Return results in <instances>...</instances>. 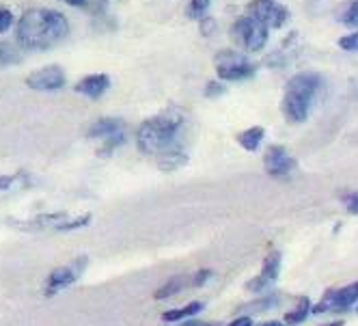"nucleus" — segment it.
Segmentation results:
<instances>
[{
  "label": "nucleus",
  "mask_w": 358,
  "mask_h": 326,
  "mask_svg": "<svg viewBox=\"0 0 358 326\" xmlns=\"http://www.w3.org/2000/svg\"><path fill=\"white\" fill-rule=\"evenodd\" d=\"M69 37V22L57 9H29L15 22V43L24 52H45Z\"/></svg>",
  "instance_id": "f257e3e1"
},
{
  "label": "nucleus",
  "mask_w": 358,
  "mask_h": 326,
  "mask_svg": "<svg viewBox=\"0 0 358 326\" xmlns=\"http://www.w3.org/2000/svg\"><path fill=\"white\" fill-rule=\"evenodd\" d=\"M186 115L179 108H166L160 115L145 119L136 130V147L143 156L160 158L175 149H182V132Z\"/></svg>",
  "instance_id": "f03ea898"
},
{
  "label": "nucleus",
  "mask_w": 358,
  "mask_h": 326,
  "mask_svg": "<svg viewBox=\"0 0 358 326\" xmlns=\"http://www.w3.org/2000/svg\"><path fill=\"white\" fill-rule=\"evenodd\" d=\"M322 89V78L313 71L296 73L285 85V95L280 102V111L289 123H304L309 119L315 95Z\"/></svg>",
  "instance_id": "7ed1b4c3"
},
{
  "label": "nucleus",
  "mask_w": 358,
  "mask_h": 326,
  "mask_svg": "<svg viewBox=\"0 0 358 326\" xmlns=\"http://www.w3.org/2000/svg\"><path fill=\"white\" fill-rule=\"evenodd\" d=\"M229 35H231L234 43L238 48H242L244 52H259V50H264L268 43L270 29L250 15H242L231 24Z\"/></svg>",
  "instance_id": "20e7f679"
},
{
  "label": "nucleus",
  "mask_w": 358,
  "mask_h": 326,
  "mask_svg": "<svg viewBox=\"0 0 358 326\" xmlns=\"http://www.w3.org/2000/svg\"><path fill=\"white\" fill-rule=\"evenodd\" d=\"M214 67L218 78L227 83L252 78L255 71H257V65L248 61V57H244L242 52H236V50H220L214 59Z\"/></svg>",
  "instance_id": "39448f33"
},
{
  "label": "nucleus",
  "mask_w": 358,
  "mask_h": 326,
  "mask_svg": "<svg viewBox=\"0 0 358 326\" xmlns=\"http://www.w3.org/2000/svg\"><path fill=\"white\" fill-rule=\"evenodd\" d=\"M87 257H78V260H73L71 264H65V266H59L55 268L52 272L48 274V279H45V288H43V294L45 296H55L59 294L61 290L73 285L76 281H78L83 277V272L87 268Z\"/></svg>",
  "instance_id": "423d86ee"
},
{
  "label": "nucleus",
  "mask_w": 358,
  "mask_h": 326,
  "mask_svg": "<svg viewBox=\"0 0 358 326\" xmlns=\"http://www.w3.org/2000/svg\"><path fill=\"white\" fill-rule=\"evenodd\" d=\"M246 15L262 22L268 29H280L289 17V11L276 0H250L246 5Z\"/></svg>",
  "instance_id": "0eeeda50"
},
{
  "label": "nucleus",
  "mask_w": 358,
  "mask_h": 326,
  "mask_svg": "<svg viewBox=\"0 0 358 326\" xmlns=\"http://www.w3.org/2000/svg\"><path fill=\"white\" fill-rule=\"evenodd\" d=\"M264 169L270 178L283 180V178H289L292 171L296 169V160L294 156H289V152L283 145H270L264 156Z\"/></svg>",
  "instance_id": "6e6552de"
},
{
  "label": "nucleus",
  "mask_w": 358,
  "mask_h": 326,
  "mask_svg": "<svg viewBox=\"0 0 358 326\" xmlns=\"http://www.w3.org/2000/svg\"><path fill=\"white\" fill-rule=\"evenodd\" d=\"M27 87L33 91H59L65 87V71L59 65H45L35 69L27 78Z\"/></svg>",
  "instance_id": "1a4fd4ad"
},
{
  "label": "nucleus",
  "mask_w": 358,
  "mask_h": 326,
  "mask_svg": "<svg viewBox=\"0 0 358 326\" xmlns=\"http://www.w3.org/2000/svg\"><path fill=\"white\" fill-rule=\"evenodd\" d=\"M278 272H280V253L278 250H272V253L266 255V260L262 264V272L246 283V290L248 292H262V290L270 288L278 279Z\"/></svg>",
  "instance_id": "9d476101"
},
{
  "label": "nucleus",
  "mask_w": 358,
  "mask_h": 326,
  "mask_svg": "<svg viewBox=\"0 0 358 326\" xmlns=\"http://www.w3.org/2000/svg\"><path fill=\"white\" fill-rule=\"evenodd\" d=\"M67 218H69L67 212H43L31 220H7V222L15 225V227H20L22 232H43V229L59 232L61 222H65Z\"/></svg>",
  "instance_id": "9b49d317"
},
{
  "label": "nucleus",
  "mask_w": 358,
  "mask_h": 326,
  "mask_svg": "<svg viewBox=\"0 0 358 326\" xmlns=\"http://www.w3.org/2000/svg\"><path fill=\"white\" fill-rule=\"evenodd\" d=\"M108 89H110V78L106 76V73H91V76H85L83 80H78L73 85L76 93L91 97V99L101 97Z\"/></svg>",
  "instance_id": "f8f14e48"
},
{
  "label": "nucleus",
  "mask_w": 358,
  "mask_h": 326,
  "mask_svg": "<svg viewBox=\"0 0 358 326\" xmlns=\"http://www.w3.org/2000/svg\"><path fill=\"white\" fill-rule=\"evenodd\" d=\"M125 128V121L119 119V117H101L97 119L95 123H91V128L87 130V136L89 139H110L119 132H123Z\"/></svg>",
  "instance_id": "ddd939ff"
},
{
  "label": "nucleus",
  "mask_w": 358,
  "mask_h": 326,
  "mask_svg": "<svg viewBox=\"0 0 358 326\" xmlns=\"http://www.w3.org/2000/svg\"><path fill=\"white\" fill-rule=\"evenodd\" d=\"M190 281H192L190 274H177V277H173L164 285H160L156 290V294H153V298H156V300H169V298L177 296L179 292H184L186 288H190Z\"/></svg>",
  "instance_id": "4468645a"
},
{
  "label": "nucleus",
  "mask_w": 358,
  "mask_h": 326,
  "mask_svg": "<svg viewBox=\"0 0 358 326\" xmlns=\"http://www.w3.org/2000/svg\"><path fill=\"white\" fill-rule=\"evenodd\" d=\"M203 309H206V305L199 303V300H194V303H188L186 307L164 311V313H162V320H164V322H171V324H175V322H184V320H192V318L199 316Z\"/></svg>",
  "instance_id": "2eb2a0df"
},
{
  "label": "nucleus",
  "mask_w": 358,
  "mask_h": 326,
  "mask_svg": "<svg viewBox=\"0 0 358 326\" xmlns=\"http://www.w3.org/2000/svg\"><path fill=\"white\" fill-rule=\"evenodd\" d=\"M264 136H266V130L262 125H252V128H246L238 134V143L246 152H257L259 145L264 143Z\"/></svg>",
  "instance_id": "dca6fc26"
},
{
  "label": "nucleus",
  "mask_w": 358,
  "mask_h": 326,
  "mask_svg": "<svg viewBox=\"0 0 358 326\" xmlns=\"http://www.w3.org/2000/svg\"><path fill=\"white\" fill-rule=\"evenodd\" d=\"M311 311H313L311 300L306 298V296H302V298H298L296 307H294L292 311H287V316H285L283 324H285V326H298V324H302L306 318L311 316Z\"/></svg>",
  "instance_id": "f3484780"
},
{
  "label": "nucleus",
  "mask_w": 358,
  "mask_h": 326,
  "mask_svg": "<svg viewBox=\"0 0 358 326\" xmlns=\"http://www.w3.org/2000/svg\"><path fill=\"white\" fill-rule=\"evenodd\" d=\"M24 50L15 41H0V67H11L22 63Z\"/></svg>",
  "instance_id": "a211bd4d"
},
{
  "label": "nucleus",
  "mask_w": 358,
  "mask_h": 326,
  "mask_svg": "<svg viewBox=\"0 0 358 326\" xmlns=\"http://www.w3.org/2000/svg\"><path fill=\"white\" fill-rule=\"evenodd\" d=\"M186 162H188V156H186L184 149H175V152H169V154L158 158V169L164 173H173L177 169H182Z\"/></svg>",
  "instance_id": "6ab92c4d"
},
{
  "label": "nucleus",
  "mask_w": 358,
  "mask_h": 326,
  "mask_svg": "<svg viewBox=\"0 0 358 326\" xmlns=\"http://www.w3.org/2000/svg\"><path fill=\"white\" fill-rule=\"evenodd\" d=\"M65 5L69 7H80L93 15H101L106 11V5H108V0H63Z\"/></svg>",
  "instance_id": "aec40b11"
},
{
  "label": "nucleus",
  "mask_w": 358,
  "mask_h": 326,
  "mask_svg": "<svg viewBox=\"0 0 358 326\" xmlns=\"http://www.w3.org/2000/svg\"><path fill=\"white\" fill-rule=\"evenodd\" d=\"M339 20H341L343 27H350V29L358 27V0H350V3H345V7L339 13Z\"/></svg>",
  "instance_id": "412c9836"
},
{
  "label": "nucleus",
  "mask_w": 358,
  "mask_h": 326,
  "mask_svg": "<svg viewBox=\"0 0 358 326\" xmlns=\"http://www.w3.org/2000/svg\"><path fill=\"white\" fill-rule=\"evenodd\" d=\"M210 5H212V0H190V3H188V9H186V15H188L190 20H199V22H201L203 17H206Z\"/></svg>",
  "instance_id": "4be33fe9"
},
{
  "label": "nucleus",
  "mask_w": 358,
  "mask_h": 326,
  "mask_svg": "<svg viewBox=\"0 0 358 326\" xmlns=\"http://www.w3.org/2000/svg\"><path fill=\"white\" fill-rule=\"evenodd\" d=\"M278 303V296H270V298H259V300H255V303H248L244 305L240 311H244L246 316L250 313H257V311H264V309H270Z\"/></svg>",
  "instance_id": "5701e85b"
},
{
  "label": "nucleus",
  "mask_w": 358,
  "mask_h": 326,
  "mask_svg": "<svg viewBox=\"0 0 358 326\" xmlns=\"http://www.w3.org/2000/svg\"><path fill=\"white\" fill-rule=\"evenodd\" d=\"M125 141H127V139H125V132H119V134H115V136L106 139V141H104V145L99 147V152H97V154H99L101 158H108V156L115 152V149H119Z\"/></svg>",
  "instance_id": "b1692460"
},
{
  "label": "nucleus",
  "mask_w": 358,
  "mask_h": 326,
  "mask_svg": "<svg viewBox=\"0 0 358 326\" xmlns=\"http://www.w3.org/2000/svg\"><path fill=\"white\" fill-rule=\"evenodd\" d=\"M339 48L345 50V52H358V31H354L352 35H345L339 39Z\"/></svg>",
  "instance_id": "393cba45"
},
{
  "label": "nucleus",
  "mask_w": 358,
  "mask_h": 326,
  "mask_svg": "<svg viewBox=\"0 0 358 326\" xmlns=\"http://www.w3.org/2000/svg\"><path fill=\"white\" fill-rule=\"evenodd\" d=\"M212 270L210 268H203V270H199V272H194L192 274V281H190V288H201V285H206L210 279H212Z\"/></svg>",
  "instance_id": "a878e982"
},
{
  "label": "nucleus",
  "mask_w": 358,
  "mask_h": 326,
  "mask_svg": "<svg viewBox=\"0 0 358 326\" xmlns=\"http://www.w3.org/2000/svg\"><path fill=\"white\" fill-rule=\"evenodd\" d=\"M341 201L345 206V210L354 216H358V190L356 192H350V194H343Z\"/></svg>",
  "instance_id": "bb28decb"
},
{
  "label": "nucleus",
  "mask_w": 358,
  "mask_h": 326,
  "mask_svg": "<svg viewBox=\"0 0 358 326\" xmlns=\"http://www.w3.org/2000/svg\"><path fill=\"white\" fill-rule=\"evenodd\" d=\"M224 91H227V87L218 80H210L206 85V97H220V95H224Z\"/></svg>",
  "instance_id": "cd10ccee"
},
{
  "label": "nucleus",
  "mask_w": 358,
  "mask_h": 326,
  "mask_svg": "<svg viewBox=\"0 0 358 326\" xmlns=\"http://www.w3.org/2000/svg\"><path fill=\"white\" fill-rule=\"evenodd\" d=\"M13 13L9 9H0V35L7 33L11 29V24H13Z\"/></svg>",
  "instance_id": "c85d7f7f"
},
{
  "label": "nucleus",
  "mask_w": 358,
  "mask_h": 326,
  "mask_svg": "<svg viewBox=\"0 0 358 326\" xmlns=\"http://www.w3.org/2000/svg\"><path fill=\"white\" fill-rule=\"evenodd\" d=\"M214 31H216V22L212 17H203L201 20V35L203 37H212Z\"/></svg>",
  "instance_id": "c756f323"
},
{
  "label": "nucleus",
  "mask_w": 358,
  "mask_h": 326,
  "mask_svg": "<svg viewBox=\"0 0 358 326\" xmlns=\"http://www.w3.org/2000/svg\"><path fill=\"white\" fill-rule=\"evenodd\" d=\"M15 175H0V190H7L15 184Z\"/></svg>",
  "instance_id": "7c9ffc66"
},
{
  "label": "nucleus",
  "mask_w": 358,
  "mask_h": 326,
  "mask_svg": "<svg viewBox=\"0 0 358 326\" xmlns=\"http://www.w3.org/2000/svg\"><path fill=\"white\" fill-rule=\"evenodd\" d=\"M227 326H255V324H252V318L250 316H240L234 322H229Z\"/></svg>",
  "instance_id": "2f4dec72"
},
{
  "label": "nucleus",
  "mask_w": 358,
  "mask_h": 326,
  "mask_svg": "<svg viewBox=\"0 0 358 326\" xmlns=\"http://www.w3.org/2000/svg\"><path fill=\"white\" fill-rule=\"evenodd\" d=\"M179 326H208L206 322H201V320H196V318H192V320H184Z\"/></svg>",
  "instance_id": "473e14b6"
},
{
  "label": "nucleus",
  "mask_w": 358,
  "mask_h": 326,
  "mask_svg": "<svg viewBox=\"0 0 358 326\" xmlns=\"http://www.w3.org/2000/svg\"><path fill=\"white\" fill-rule=\"evenodd\" d=\"M257 326H285L283 322H278V320H268V322H262Z\"/></svg>",
  "instance_id": "72a5a7b5"
},
{
  "label": "nucleus",
  "mask_w": 358,
  "mask_h": 326,
  "mask_svg": "<svg viewBox=\"0 0 358 326\" xmlns=\"http://www.w3.org/2000/svg\"><path fill=\"white\" fill-rule=\"evenodd\" d=\"M322 326H343V320H335V322H328V324H322Z\"/></svg>",
  "instance_id": "f704fd0d"
},
{
  "label": "nucleus",
  "mask_w": 358,
  "mask_h": 326,
  "mask_svg": "<svg viewBox=\"0 0 358 326\" xmlns=\"http://www.w3.org/2000/svg\"><path fill=\"white\" fill-rule=\"evenodd\" d=\"M356 311H358V305H356Z\"/></svg>",
  "instance_id": "c9c22d12"
}]
</instances>
